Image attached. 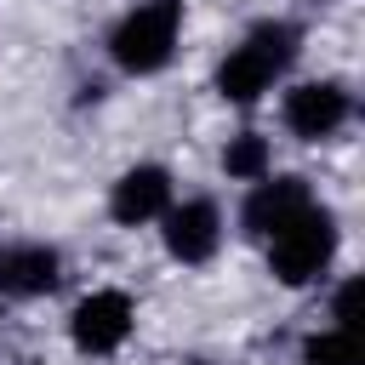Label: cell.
<instances>
[{
  "mask_svg": "<svg viewBox=\"0 0 365 365\" xmlns=\"http://www.w3.org/2000/svg\"><path fill=\"white\" fill-rule=\"evenodd\" d=\"M222 245V217L211 200H182L177 211H165V251L177 262H205Z\"/></svg>",
  "mask_w": 365,
  "mask_h": 365,
  "instance_id": "ba28073f",
  "label": "cell"
},
{
  "mask_svg": "<svg viewBox=\"0 0 365 365\" xmlns=\"http://www.w3.org/2000/svg\"><path fill=\"white\" fill-rule=\"evenodd\" d=\"M131 319H137V308H131L125 291H91V297H80L68 331H74L80 354H114L131 336Z\"/></svg>",
  "mask_w": 365,
  "mask_h": 365,
  "instance_id": "277c9868",
  "label": "cell"
},
{
  "mask_svg": "<svg viewBox=\"0 0 365 365\" xmlns=\"http://www.w3.org/2000/svg\"><path fill=\"white\" fill-rule=\"evenodd\" d=\"M63 274V257L51 245H0V291L6 297H40Z\"/></svg>",
  "mask_w": 365,
  "mask_h": 365,
  "instance_id": "9c48e42d",
  "label": "cell"
},
{
  "mask_svg": "<svg viewBox=\"0 0 365 365\" xmlns=\"http://www.w3.org/2000/svg\"><path fill=\"white\" fill-rule=\"evenodd\" d=\"M108 211H114V222H125V228L165 217V211H171V171H165V165H131V171L114 182Z\"/></svg>",
  "mask_w": 365,
  "mask_h": 365,
  "instance_id": "8992f818",
  "label": "cell"
},
{
  "mask_svg": "<svg viewBox=\"0 0 365 365\" xmlns=\"http://www.w3.org/2000/svg\"><path fill=\"white\" fill-rule=\"evenodd\" d=\"M314 200H308V182L302 177H257V188H251V200H245V234H257V240H274L291 217H302Z\"/></svg>",
  "mask_w": 365,
  "mask_h": 365,
  "instance_id": "52a82bcc",
  "label": "cell"
},
{
  "mask_svg": "<svg viewBox=\"0 0 365 365\" xmlns=\"http://www.w3.org/2000/svg\"><path fill=\"white\" fill-rule=\"evenodd\" d=\"M342 120H348V91H342L336 80H308V86H291V97H285V125H291L297 137L319 143V137H331Z\"/></svg>",
  "mask_w": 365,
  "mask_h": 365,
  "instance_id": "5b68a950",
  "label": "cell"
},
{
  "mask_svg": "<svg viewBox=\"0 0 365 365\" xmlns=\"http://www.w3.org/2000/svg\"><path fill=\"white\" fill-rule=\"evenodd\" d=\"M331 314H336L342 331H359V279H348V285L336 291V308H331Z\"/></svg>",
  "mask_w": 365,
  "mask_h": 365,
  "instance_id": "7c38bea8",
  "label": "cell"
},
{
  "mask_svg": "<svg viewBox=\"0 0 365 365\" xmlns=\"http://www.w3.org/2000/svg\"><path fill=\"white\" fill-rule=\"evenodd\" d=\"M177 34H182V0H148V6L120 17L108 51H114V63L125 74H154V68L171 63Z\"/></svg>",
  "mask_w": 365,
  "mask_h": 365,
  "instance_id": "7a4b0ae2",
  "label": "cell"
},
{
  "mask_svg": "<svg viewBox=\"0 0 365 365\" xmlns=\"http://www.w3.org/2000/svg\"><path fill=\"white\" fill-rule=\"evenodd\" d=\"M194 365H205V359H194Z\"/></svg>",
  "mask_w": 365,
  "mask_h": 365,
  "instance_id": "4fadbf2b",
  "label": "cell"
},
{
  "mask_svg": "<svg viewBox=\"0 0 365 365\" xmlns=\"http://www.w3.org/2000/svg\"><path fill=\"white\" fill-rule=\"evenodd\" d=\"M268 165H274V154H268V137H257V131H240V137H228V148H222V171H228V177H240V182H257V177H268Z\"/></svg>",
  "mask_w": 365,
  "mask_h": 365,
  "instance_id": "30bf717a",
  "label": "cell"
},
{
  "mask_svg": "<svg viewBox=\"0 0 365 365\" xmlns=\"http://www.w3.org/2000/svg\"><path fill=\"white\" fill-rule=\"evenodd\" d=\"M302 365H365V354H359V331H319V336H308V348H302Z\"/></svg>",
  "mask_w": 365,
  "mask_h": 365,
  "instance_id": "8fae6325",
  "label": "cell"
},
{
  "mask_svg": "<svg viewBox=\"0 0 365 365\" xmlns=\"http://www.w3.org/2000/svg\"><path fill=\"white\" fill-rule=\"evenodd\" d=\"M331 257H336V222H331V211H319V205H308L302 217H291V222L268 240L274 279H285V285L319 279V274L331 268Z\"/></svg>",
  "mask_w": 365,
  "mask_h": 365,
  "instance_id": "3957f363",
  "label": "cell"
},
{
  "mask_svg": "<svg viewBox=\"0 0 365 365\" xmlns=\"http://www.w3.org/2000/svg\"><path fill=\"white\" fill-rule=\"evenodd\" d=\"M291 57H297V29H291V23H257V29L222 57L217 91H222L228 103H257V97L285 74Z\"/></svg>",
  "mask_w": 365,
  "mask_h": 365,
  "instance_id": "6da1fadb",
  "label": "cell"
}]
</instances>
